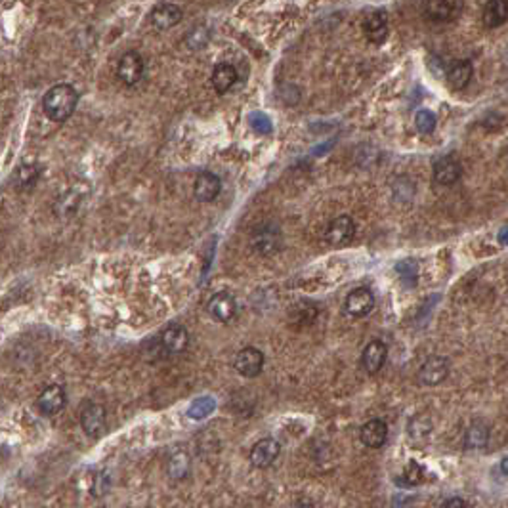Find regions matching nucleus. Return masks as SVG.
<instances>
[{
	"instance_id": "f257e3e1",
	"label": "nucleus",
	"mask_w": 508,
	"mask_h": 508,
	"mask_svg": "<svg viewBox=\"0 0 508 508\" xmlns=\"http://www.w3.org/2000/svg\"><path fill=\"white\" fill-rule=\"evenodd\" d=\"M79 94L71 85H56L46 92L43 100L44 113L54 122H65L77 109Z\"/></svg>"
},
{
	"instance_id": "f03ea898",
	"label": "nucleus",
	"mask_w": 508,
	"mask_h": 508,
	"mask_svg": "<svg viewBox=\"0 0 508 508\" xmlns=\"http://www.w3.org/2000/svg\"><path fill=\"white\" fill-rule=\"evenodd\" d=\"M283 243V237L281 231L272 224H264L252 231L251 235V247L254 252H258L260 256H272L281 249Z\"/></svg>"
},
{
	"instance_id": "7ed1b4c3",
	"label": "nucleus",
	"mask_w": 508,
	"mask_h": 508,
	"mask_svg": "<svg viewBox=\"0 0 508 508\" xmlns=\"http://www.w3.org/2000/svg\"><path fill=\"white\" fill-rule=\"evenodd\" d=\"M106 423H108V413H106V407L100 403L88 401V403H85V407L80 409V426L88 436H100L101 432L106 430Z\"/></svg>"
},
{
	"instance_id": "20e7f679",
	"label": "nucleus",
	"mask_w": 508,
	"mask_h": 508,
	"mask_svg": "<svg viewBox=\"0 0 508 508\" xmlns=\"http://www.w3.org/2000/svg\"><path fill=\"white\" fill-rule=\"evenodd\" d=\"M264 363H266V358L262 351L258 350V348H243V350L239 351L235 356V361H233V367H235V371L245 377V379H254L258 377L262 369H264Z\"/></svg>"
},
{
	"instance_id": "39448f33",
	"label": "nucleus",
	"mask_w": 508,
	"mask_h": 508,
	"mask_svg": "<svg viewBox=\"0 0 508 508\" xmlns=\"http://www.w3.org/2000/svg\"><path fill=\"white\" fill-rule=\"evenodd\" d=\"M375 308V294L371 289L367 286H358L348 293L346 300H344V310L351 315V317H365Z\"/></svg>"
},
{
	"instance_id": "423d86ee",
	"label": "nucleus",
	"mask_w": 508,
	"mask_h": 508,
	"mask_svg": "<svg viewBox=\"0 0 508 508\" xmlns=\"http://www.w3.org/2000/svg\"><path fill=\"white\" fill-rule=\"evenodd\" d=\"M449 375V361L444 356H432L419 369V380L424 386H436Z\"/></svg>"
},
{
	"instance_id": "0eeeda50",
	"label": "nucleus",
	"mask_w": 508,
	"mask_h": 508,
	"mask_svg": "<svg viewBox=\"0 0 508 508\" xmlns=\"http://www.w3.org/2000/svg\"><path fill=\"white\" fill-rule=\"evenodd\" d=\"M280 453V442L273 440V437H264V440H260V442L252 445L249 458H251L252 466H256V468H268V466H272L277 460Z\"/></svg>"
},
{
	"instance_id": "6e6552de",
	"label": "nucleus",
	"mask_w": 508,
	"mask_h": 508,
	"mask_svg": "<svg viewBox=\"0 0 508 508\" xmlns=\"http://www.w3.org/2000/svg\"><path fill=\"white\" fill-rule=\"evenodd\" d=\"M354 235H356V222L351 220L350 216L342 215L329 224L325 239L333 247H344V245L350 243Z\"/></svg>"
},
{
	"instance_id": "1a4fd4ad",
	"label": "nucleus",
	"mask_w": 508,
	"mask_h": 508,
	"mask_svg": "<svg viewBox=\"0 0 508 508\" xmlns=\"http://www.w3.org/2000/svg\"><path fill=\"white\" fill-rule=\"evenodd\" d=\"M117 75L126 86L138 85L143 75L142 56L134 50L122 54V57L119 59V67H117Z\"/></svg>"
},
{
	"instance_id": "9d476101",
	"label": "nucleus",
	"mask_w": 508,
	"mask_h": 508,
	"mask_svg": "<svg viewBox=\"0 0 508 508\" xmlns=\"http://www.w3.org/2000/svg\"><path fill=\"white\" fill-rule=\"evenodd\" d=\"M208 314L215 317L216 321L228 323L231 321L237 314V302L233 294L229 293H218L215 294L207 304Z\"/></svg>"
},
{
	"instance_id": "9b49d317",
	"label": "nucleus",
	"mask_w": 508,
	"mask_h": 508,
	"mask_svg": "<svg viewBox=\"0 0 508 508\" xmlns=\"http://www.w3.org/2000/svg\"><path fill=\"white\" fill-rule=\"evenodd\" d=\"M65 403H67V394H65V388L59 384L48 386L36 400L38 411L43 415H57L65 407Z\"/></svg>"
},
{
	"instance_id": "f8f14e48",
	"label": "nucleus",
	"mask_w": 508,
	"mask_h": 508,
	"mask_svg": "<svg viewBox=\"0 0 508 508\" xmlns=\"http://www.w3.org/2000/svg\"><path fill=\"white\" fill-rule=\"evenodd\" d=\"M363 33L372 44H382L388 38V15L382 10L371 12L363 20Z\"/></svg>"
},
{
	"instance_id": "ddd939ff",
	"label": "nucleus",
	"mask_w": 508,
	"mask_h": 508,
	"mask_svg": "<svg viewBox=\"0 0 508 508\" xmlns=\"http://www.w3.org/2000/svg\"><path fill=\"white\" fill-rule=\"evenodd\" d=\"M159 342L163 346V350L166 354H182L186 350L187 344H189V335H187L186 327H182L178 323H174L170 327H166L163 333H161V338Z\"/></svg>"
},
{
	"instance_id": "4468645a",
	"label": "nucleus",
	"mask_w": 508,
	"mask_h": 508,
	"mask_svg": "<svg viewBox=\"0 0 508 508\" xmlns=\"http://www.w3.org/2000/svg\"><path fill=\"white\" fill-rule=\"evenodd\" d=\"M359 440H361V444L367 445V447H371V449H379V447H382L388 440L386 423L380 421V419H371V421H367V423L361 426V430H359Z\"/></svg>"
},
{
	"instance_id": "2eb2a0df",
	"label": "nucleus",
	"mask_w": 508,
	"mask_h": 508,
	"mask_svg": "<svg viewBox=\"0 0 508 508\" xmlns=\"http://www.w3.org/2000/svg\"><path fill=\"white\" fill-rule=\"evenodd\" d=\"M220 191H222V182L212 172H201L197 180H195L194 194L197 197V201H201V203L215 201L220 195Z\"/></svg>"
},
{
	"instance_id": "dca6fc26",
	"label": "nucleus",
	"mask_w": 508,
	"mask_h": 508,
	"mask_svg": "<svg viewBox=\"0 0 508 508\" xmlns=\"http://www.w3.org/2000/svg\"><path fill=\"white\" fill-rule=\"evenodd\" d=\"M388 356V346L382 340H371L363 348V354H361V363L365 367V371L369 375H375L379 372L384 365Z\"/></svg>"
},
{
	"instance_id": "f3484780",
	"label": "nucleus",
	"mask_w": 508,
	"mask_h": 508,
	"mask_svg": "<svg viewBox=\"0 0 508 508\" xmlns=\"http://www.w3.org/2000/svg\"><path fill=\"white\" fill-rule=\"evenodd\" d=\"M474 75V67L468 59H457L449 65V69L445 73V80L451 86L453 90H463L470 85Z\"/></svg>"
},
{
	"instance_id": "a211bd4d",
	"label": "nucleus",
	"mask_w": 508,
	"mask_h": 508,
	"mask_svg": "<svg viewBox=\"0 0 508 508\" xmlns=\"http://www.w3.org/2000/svg\"><path fill=\"white\" fill-rule=\"evenodd\" d=\"M463 168L453 157H442L434 163V180L440 186H453L460 180Z\"/></svg>"
},
{
	"instance_id": "6ab92c4d",
	"label": "nucleus",
	"mask_w": 508,
	"mask_h": 508,
	"mask_svg": "<svg viewBox=\"0 0 508 508\" xmlns=\"http://www.w3.org/2000/svg\"><path fill=\"white\" fill-rule=\"evenodd\" d=\"M184 17V12L182 8L176 6V4H170V2H165V4H159L153 12H151V23L155 25L157 29H170L174 25H178Z\"/></svg>"
},
{
	"instance_id": "aec40b11",
	"label": "nucleus",
	"mask_w": 508,
	"mask_h": 508,
	"mask_svg": "<svg viewBox=\"0 0 508 508\" xmlns=\"http://www.w3.org/2000/svg\"><path fill=\"white\" fill-rule=\"evenodd\" d=\"M481 20L487 29H497L508 22V0H487Z\"/></svg>"
},
{
	"instance_id": "412c9836",
	"label": "nucleus",
	"mask_w": 508,
	"mask_h": 508,
	"mask_svg": "<svg viewBox=\"0 0 508 508\" xmlns=\"http://www.w3.org/2000/svg\"><path fill=\"white\" fill-rule=\"evenodd\" d=\"M424 17L432 23H445L455 15L453 0H424Z\"/></svg>"
},
{
	"instance_id": "4be33fe9",
	"label": "nucleus",
	"mask_w": 508,
	"mask_h": 508,
	"mask_svg": "<svg viewBox=\"0 0 508 508\" xmlns=\"http://www.w3.org/2000/svg\"><path fill=\"white\" fill-rule=\"evenodd\" d=\"M237 82V69L231 64H218L212 71V86L218 94H226Z\"/></svg>"
},
{
	"instance_id": "5701e85b",
	"label": "nucleus",
	"mask_w": 508,
	"mask_h": 508,
	"mask_svg": "<svg viewBox=\"0 0 508 508\" xmlns=\"http://www.w3.org/2000/svg\"><path fill=\"white\" fill-rule=\"evenodd\" d=\"M191 468V458L186 451H176L172 453L168 458V465H166V472L170 476L172 480H184Z\"/></svg>"
},
{
	"instance_id": "b1692460",
	"label": "nucleus",
	"mask_w": 508,
	"mask_h": 508,
	"mask_svg": "<svg viewBox=\"0 0 508 508\" xmlns=\"http://www.w3.org/2000/svg\"><path fill=\"white\" fill-rule=\"evenodd\" d=\"M489 442V428L484 423H472L465 432L466 449H481Z\"/></svg>"
},
{
	"instance_id": "393cba45",
	"label": "nucleus",
	"mask_w": 508,
	"mask_h": 508,
	"mask_svg": "<svg viewBox=\"0 0 508 508\" xmlns=\"http://www.w3.org/2000/svg\"><path fill=\"white\" fill-rule=\"evenodd\" d=\"M41 174H43V168H41V165H36V163H33V165H27V163H25V165H20L14 174L15 186L17 187L35 186L36 182H38V178H41Z\"/></svg>"
},
{
	"instance_id": "a878e982",
	"label": "nucleus",
	"mask_w": 508,
	"mask_h": 508,
	"mask_svg": "<svg viewBox=\"0 0 508 508\" xmlns=\"http://www.w3.org/2000/svg\"><path fill=\"white\" fill-rule=\"evenodd\" d=\"M395 272L405 286H415L419 283V264L413 258H405L395 264Z\"/></svg>"
},
{
	"instance_id": "bb28decb",
	"label": "nucleus",
	"mask_w": 508,
	"mask_h": 508,
	"mask_svg": "<svg viewBox=\"0 0 508 508\" xmlns=\"http://www.w3.org/2000/svg\"><path fill=\"white\" fill-rule=\"evenodd\" d=\"M210 41V29L205 25L194 27L186 36V44L189 50H203Z\"/></svg>"
},
{
	"instance_id": "cd10ccee",
	"label": "nucleus",
	"mask_w": 508,
	"mask_h": 508,
	"mask_svg": "<svg viewBox=\"0 0 508 508\" xmlns=\"http://www.w3.org/2000/svg\"><path fill=\"white\" fill-rule=\"evenodd\" d=\"M293 315L302 325H310V323H314L315 315H317V308L312 302H300V304H296L293 308Z\"/></svg>"
},
{
	"instance_id": "c85d7f7f",
	"label": "nucleus",
	"mask_w": 508,
	"mask_h": 508,
	"mask_svg": "<svg viewBox=\"0 0 508 508\" xmlns=\"http://www.w3.org/2000/svg\"><path fill=\"white\" fill-rule=\"evenodd\" d=\"M415 124H416V130L421 132V134H432L434 129H436V115L432 113V111H419L415 115Z\"/></svg>"
},
{
	"instance_id": "c756f323",
	"label": "nucleus",
	"mask_w": 508,
	"mask_h": 508,
	"mask_svg": "<svg viewBox=\"0 0 508 508\" xmlns=\"http://www.w3.org/2000/svg\"><path fill=\"white\" fill-rule=\"evenodd\" d=\"M413 195H415V186H413V182L409 178H398L394 184V197L395 199H403V201H411L413 199Z\"/></svg>"
},
{
	"instance_id": "7c9ffc66",
	"label": "nucleus",
	"mask_w": 508,
	"mask_h": 508,
	"mask_svg": "<svg viewBox=\"0 0 508 508\" xmlns=\"http://www.w3.org/2000/svg\"><path fill=\"white\" fill-rule=\"evenodd\" d=\"M212 409H215V400H210V398H203V400L195 401L194 405L189 407L187 413H189L191 419H203V416L208 415Z\"/></svg>"
},
{
	"instance_id": "2f4dec72",
	"label": "nucleus",
	"mask_w": 508,
	"mask_h": 508,
	"mask_svg": "<svg viewBox=\"0 0 508 508\" xmlns=\"http://www.w3.org/2000/svg\"><path fill=\"white\" fill-rule=\"evenodd\" d=\"M251 126L256 130L258 134H270L273 129L272 121H270L264 113H252L251 115Z\"/></svg>"
},
{
	"instance_id": "473e14b6",
	"label": "nucleus",
	"mask_w": 508,
	"mask_h": 508,
	"mask_svg": "<svg viewBox=\"0 0 508 508\" xmlns=\"http://www.w3.org/2000/svg\"><path fill=\"white\" fill-rule=\"evenodd\" d=\"M423 472L424 470L421 468V466L416 465V463H411L407 468V472H405V476H403V478H409V480H405V484H407V486H415V484H419V481H421L419 480V478H421L419 474H423Z\"/></svg>"
},
{
	"instance_id": "72a5a7b5",
	"label": "nucleus",
	"mask_w": 508,
	"mask_h": 508,
	"mask_svg": "<svg viewBox=\"0 0 508 508\" xmlns=\"http://www.w3.org/2000/svg\"><path fill=\"white\" fill-rule=\"evenodd\" d=\"M440 508H470L468 507V502L465 499H460V497H451V499H447L440 505Z\"/></svg>"
},
{
	"instance_id": "f704fd0d",
	"label": "nucleus",
	"mask_w": 508,
	"mask_h": 508,
	"mask_svg": "<svg viewBox=\"0 0 508 508\" xmlns=\"http://www.w3.org/2000/svg\"><path fill=\"white\" fill-rule=\"evenodd\" d=\"M501 472L505 474V476H508V457H505L501 460Z\"/></svg>"
},
{
	"instance_id": "c9c22d12",
	"label": "nucleus",
	"mask_w": 508,
	"mask_h": 508,
	"mask_svg": "<svg viewBox=\"0 0 508 508\" xmlns=\"http://www.w3.org/2000/svg\"><path fill=\"white\" fill-rule=\"evenodd\" d=\"M499 239H501V243H508V228L502 229L501 235H499Z\"/></svg>"
}]
</instances>
